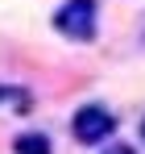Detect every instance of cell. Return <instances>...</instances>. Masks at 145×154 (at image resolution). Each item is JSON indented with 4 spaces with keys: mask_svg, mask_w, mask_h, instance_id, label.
Segmentation results:
<instances>
[{
    "mask_svg": "<svg viewBox=\"0 0 145 154\" xmlns=\"http://www.w3.org/2000/svg\"><path fill=\"white\" fill-rule=\"evenodd\" d=\"M50 25L58 29L67 42H96V33H99V0H62L54 8Z\"/></svg>",
    "mask_w": 145,
    "mask_h": 154,
    "instance_id": "obj_1",
    "label": "cell"
},
{
    "mask_svg": "<svg viewBox=\"0 0 145 154\" xmlns=\"http://www.w3.org/2000/svg\"><path fill=\"white\" fill-rule=\"evenodd\" d=\"M71 133H75L79 146H104L116 133V117L104 104H79L75 117H71Z\"/></svg>",
    "mask_w": 145,
    "mask_h": 154,
    "instance_id": "obj_2",
    "label": "cell"
},
{
    "mask_svg": "<svg viewBox=\"0 0 145 154\" xmlns=\"http://www.w3.org/2000/svg\"><path fill=\"white\" fill-rule=\"evenodd\" d=\"M13 154H54V142L42 129H25V133L13 137Z\"/></svg>",
    "mask_w": 145,
    "mask_h": 154,
    "instance_id": "obj_3",
    "label": "cell"
},
{
    "mask_svg": "<svg viewBox=\"0 0 145 154\" xmlns=\"http://www.w3.org/2000/svg\"><path fill=\"white\" fill-rule=\"evenodd\" d=\"M0 104H17V108H29V96H25V88H17V83H0Z\"/></svg>",
    "mask_w": 145,
    "mask_h": 154,
    "instance_id": "obj_4",
    "label": "cell"
},
{
    "mask_svg": "<svg viewBox=\"0 0 145 154\" xmlns=\"http://www.w3.org/2000/svg\"><path fill=\"white\" fill-rule=\"evenodd\" d=\"M104 154H137V150H133V146H124V142H116V146H108Z\"/></svg>",
    "mask_w": 145,
    "mask_h": 154,
    "instance_id": "obj_5",
    "label": "cell"
},
{
    "mask_svg": "<svg viewBox=\"0 0 145 154\" xmlns=\"http://www.w3.org/2000/svg\"><path fill=\"white\" fill-rule=\"evenodd\" d=\"M141 142H145V121H141Z\"/></svg>",
    "mask_w": 145,
    "mask_h": 154,
    "instance_id": "obj_6",
    "label": "cell"
}]
</instances>
